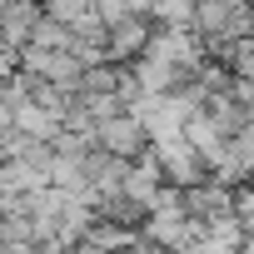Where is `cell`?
Instances as JSON below:
<instances>
[{
    "label": "cell",
    "instance_id": "6da1fadb",
    "mask_svg": "<svg viewBox=\"0 0 254 254\" xmlns=\"http://www.w3.org/2000/svg\"><path fill=\"white\" fill-rule=\"evenodd\" d=\"M135 140H140V130H135L130 120H105V125H100V145L115 150V155H130Z\"/></svg>",
    "mask_w": 254,
    "mask_h": 254
}]
</instances>
